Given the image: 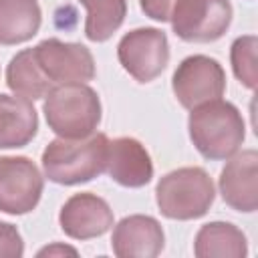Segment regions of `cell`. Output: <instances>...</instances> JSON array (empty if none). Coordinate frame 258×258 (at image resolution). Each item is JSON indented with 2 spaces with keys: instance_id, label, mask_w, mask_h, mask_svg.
<instances>
[{
  "instance_id": "cell-1",
  "label": "cell",
  "mask_w": 258,
  "mask_h": 258,
  "mask_svg": "<svg viewBox=\"0 0 258 258\" xmlns=\"http://www.w3.org/2000/svg\"><path fill=\"white\" fill-rule=\"evenodd\" d=\"M187 131L198 153L210 161L232 157L246 139V123L240 109L222 97L189 109Z\"/></svg>"
},
{
  "instance_id": "cell-2",
  "label": "cell",
  "mask_w": 258,
  "mask_h": 258,
  "mask_svg": "<svg viewBox=\"0 0 258 258\" xmlns=\"http://www.w3.org/2000/svg\"><path fill=\"white\" fill-rule=\"evenodd\" d=\"M109 137L91 133L81 139H52L42 151L44 177L58 185H79L99 177L107 167Z\"/></svg>"
},
{
  "instance_id": "cell-3",
  "label": "cell",
  "mask_w": 258,
  "mask_h": 258,
  "mask_svg": "<svg viewBox=\"0 0 258 258\" xmlns=\"http://www.w3.org/2000/svg\"><path fill=\"white\" fill-rule=\"evenodd\" d=\"M48 129L64 139H81L97 131L103 109L101 99L87 83L54 85L42 103Z\"/></svg>"
},
{
  "instance_id": "cell-4",
  "label": "cell",
  "mask_w": 258,
  "mask_h": 258,
  "mask_svg": "<svg viewBox=\"0 0 258 258\" xmlns=\"http://www.w3.org/2000/svg\"><path fill=\"white\" fill-rule=\"evenodd\" d=\"M216 200V187L204 167H177L155 185V204L169 220H198L208 214Z\"/></svg>"
},
{
  "instance_id": "cell-5",
  "label": "cell",
  "mask_w": 258,
  "mask_h": 258,
  "mask_svg": "<svg viewBox=\"0 0 258 258\" xmlns=\"http://www.w3.org/2000/svg\"><path fill=\"white\" fill-rule=\"evenodd\" d=\"M230 0H175L169 22L173 34L185 42H214L232 24Z\"/></svg>"
},
{
  "instance_id": "cell-6",
  "label": "cell",
  "mask_w": 258,
  "mask_h": 258,
  "mask_svg": "<svg viewBox=\"0 0 258 258\" xmlns=\"http://www.w3.org/2000/svg\"><path fill=\"white\" fill-rule=\"evenodd\" d=\"M117 58L137 83H151L169 62L167 34L155 26L133 28L121 36Z\"/></svg>"
},
{
  "instance_id": "cell-7",
  "label": "cell",
  "mask_w": 258,
  "mask_h": 258,
  "mask_svg": "<svg viewBox=\"0 0 258 258\" xmlns=\"http://www.w3.org/2000/svg\"><path fill=\"white\" fill-rule=\"evenodd\" d=\"M44 189L36 163L24 155H0V212L22 216L32 212Z\"/></svg>"
},
{
  "instance_id": "cell-8",
  "label": "cell",
  "mask_w": 258,
  "mask_h": 258,
  "mask_svg": "<svg viewBox=\"0 0 258 258\" xmlns=\"http://www.w3.org/2000/svg\"><path fill=\"white\" fill-rule=\"evenodd\" d=\"M32 54L52 87L67 83H89L95 79V58L81 42L44 38L32 48Z\"/></svg>"
},
{
  "instance_id": "cell-9",
  "label": "cell",
  "mask_w": 258,
  "mask_h": 258,
  "mask_svg": "<svg viewBox=\"0 0 258 258\" xmlns=\"http://www.w3.org/2000/svg\"><path fill=\"white\" fill-rule=\"evenodd\" d=\"M171 89L183 109H194L200 103L220 99L226 91L224 67L208 54L185 56L173 71Z\"/></svg>"
},
{
  "instance_id": "cell-10",
  "label": "cell",
  "mask_w": 258,
  "mask_h": 258,
  "mask_svg": "<svg viewBox=\"0 0 258 258\" xmlns=\"http://www.w3.org/2000/svg\"><path fill=\"white\" fill-rule=\"evenodd\" d=\"M218 189L226 206L252 214L258 210V151L242 149L228 157L218 177Z\"/></svg>"
},
{
  "instance_id": "cell-11",
  "label": "cell",
  "mask_w": 258,
  "mask_h": 258,
  "mask_svg": "<svg viewBox=\"0 0 258 258\" xmlns=\"http://www.w3.org/2000/svg\"><path fill=\"white\" fill-rule=\"evenodd\" d=\"M60 230L73 240H91L109 232L115 224L111 206L93 191L73 194L58 212Z\"/></svg>"
},
{
  "instance_id": "cell-12",
  "label": "cell",
  "mask_w": 258,
  "mask_h": 258,
  "mask_svg": "<svg viewBox=\"0 0 258 258\" xmlns=\"http://www.w3.org/2000/svg\"><path fill=\"white\" fill-rule=\"evenodd\" d=\"M165 246L161 224L147 214H131L113 224L111 248L119 258H155Z\"/></svg>"
},
{
  "instance_id": "cell-13",
  "label": "cell",
  "mask_w": 258,
  "mask_h": 258,
  "mask_svg": "<svg viewBox=\"0 0 258 258\" xmlns=\"http://www.w3.org/2000/svg\"><path fill=\"white\" fill-rule=\"evenodd\" d=\"M105 171L123 187H143L153 177V161L141 141L135 137H117L109 141Z\"/></svg>"
},
{
  "instance_id": "cell-14",
  "label": "cell",
  "mask_w": 258,
  "mask_h": 258,
  "mask_svg": "<svg viewBox=\"0 0 258 258\" xmlns=\"http://www.w3.org/2000/svg\"><path fill=\"white\" fill-rule=\"evenodd\" d=\"M38 131V113L30 99L0 93V149L28 145Z\"/></svg>"
},
{
  "instance_id": "cell-15",
  "label": "cell",
  "mask_w": 258,
  "mask_h": 258,
  "mask_svg": "<svg viewBox=\"0 0 258 258\" xmlns=\"http://www.w3.org/2000/svg\"><path fill=\"white\" fill-rule=\"evenodd\" d=\"M198 258H244L248 254L246 234L230 222H208L194 238Z\"/></svg>"
},
{
  "instance_id": "cell-16",
  "label": "cell",
  "mask_w": 258,
  "mask_h": 258,
  "mask_svg": "<svg viewBox=\"0 0 258 258\" xmlns=\"http://www.w3.org/2000/svg\"><path fill=\"white\" fill-rule=\"evenodd\" d=\"M42 22L38 0H0V44H22L36 36Z\"/></svg>"
},
{
  "instance_id": "cell-17",
  "label": "cell",
  "mask_w": 258,
  "mask_h": 258,
  "mask_svg": "<svg viewBox=\"0 0 258 258\" xmlns=\"http://www.w3.org/2000/svg\"><path fill=\"white\" fill-rule=\"evenodd\" d=\"M6 85L14 95H20L30 101L44 99L46 93L52 89L50 81L42 75L40 67L36 64L32 48H24L10 58L6 67Z\"/></svg>"
},
{
  "instance_id": "cell-18",
  "label": "cell",
  "mask_w": 258,
  "mask_h": 258,
  "mask_svg": "<svg viewBox=\"0 0 258 258\" xmlns=\"http://www.w3.org/2000/svg\"><path fill=\"white\" fill-rule=\"evenodd\" d=\"M85 10V36L91 42L109 40L125 22L127 0H79Z\"/></svg>"
},
{
  "instance_id": "cell-19",
  "label": "cell",
  "mask_w": 258,
  "mask_h": 258,
  "mask_svg": "<svg viewBox=\"0 0 258 258\" xmlns=\"http://www.w3.org/2000/svg\"><path fill=\"white\" fill-rule=\"evenodd\" d=\"M258 38L254 34L238 36L230 46V64L242 87L254 91L258 83V64H256Z\"/></svg>"
},
{
  "instance_id": "cell-20",
  "label": "cell",
  "mask_w": 258,
  "mask_h": 258,
  "mask_svg": "<svg viewBox=\"0 0 258 258\" xmlns=\"http://www.w3.org/2000/svg\"><path fill=\"white\" fill-rule=\"evenodd\" d=\"M24 254V240L18 228L0 220V258H20Z\"/></svg>"
},
{
  "instance_id": "cell-21",
  "label": "cell",
  "mask_w": 258,
  "mask_h": 258,
  "mask_svg": "<svg viewBox=\"0 0 258 258\" xmlns=\"http://www.w3.org/2000/svg\"><path fill=\"white\" fill-rule=\"evenodd\" d=\"M173 4H175V0H139V6L145 12V16H149L151 20H157V22L169 20V12H171Z\"/></svg>"
},
{
  "instance_id": "cell-22",
  "label": "cell",
  "mask_w": 258,
  "mask_h": 258,
  "mask_svg": "<svg viewBox=\"0 0 258 258\" xmlns=\"http://www.w3.org/2000/svg\"><path fill=\"white\" fill-rule=\"evenodd\" d=\"M64 254L79 256V250L73 248V246L60 244V242H54V244H48V246H44V248H40V250L36 252V256H64Z\"/></svg>"
}]
</instances>
